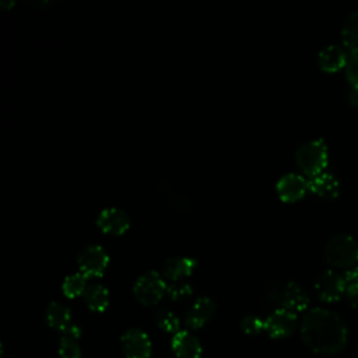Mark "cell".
Segmentation results:
<instances>
[{"mask_svg":"<svg viewBox=\"0 0 358 358\" xmlns=\"http://www.w3.org/2000/svg\"><path fill=\"white\" fill-rule=\"evenodd\" d=\"M299 333L303 344L316 354L336 355L348 340V330L343 317L331 309L316 306L305 312Z\"/></svg>","mask_w":358,"mask_h":358,"instance_id":"obj_1","label":"cell"},{"mask_svg":"<svg viewBox=\"0 0 358 358\" xmlns=\"http://www.w3.org/2000/svg\"><path fill=\"white\" fill-rule=\"evenodd\" d=\"M324 256L331 266L348 270L358 262V242L350 234H334L326 243Z\"/></svg>","mask_w":358,"mask_h":358,"instance_id":"obj_2","label":"cell"},{"mask_svg":"<svg viewBox=\"0 0 358 358\" xmlns=\"http://www.w3.org/2000/svg\"><path fill=\"white\" fill-rule=\"evenodd\" d=\"M298 166L309 176L324 171L329 161L327 144L322 137H315L303 141L295 151Z\"/></svg>","mask_w":358,"mask_h":358,"instance_id":"obj_3","label":"cell"},{"mask_svg":"<svg viewBox=\"0 0 358 358\" xmlns=\"http://www.w3.org/2000/svg\"><path fill=\"white\" fill-rule=\"evenodd\" d=\"M166 287L168 284L158 271L148 270L137 277L133 292L143 305H154L166 292Z\"/></svg>","mask_w":358,"mask_h":358,"instance_id":"obj_4","label":"cell"},{"mask_svg":"<svg viewBox=\"0 0 358 358\" xmlns=\"http://www.w3.org/2000/svg\"><path fill=\"white\" fill-rule=\"evenodd\" d=\"M270 294V301L275 302L278 308H284L294 313L305 310L309 303L305 289L295 281H287L277 291Z\"/></svg>","mask_w":358,"mask_h":358,"instance_id":"obj_5","label":"cell"},{"mask_svg":"<svg viewBox=\"0 0 358 358\" xmlns=\"http://www.w3.org/2000/svg\"><path fill=\"white\" fill-rule=\"evenodd\" d=\"M77 263L80 271L87 277H98L105 271L109 263V255L101 245L91 243L78 253Z\"/></svg>","mask_w":358,"mask_h":358,"instance_id":"obj_6","label":"cell"},{"mask_svg":"<svg viewBox=\"0 0 358 358\" xmlns=\"http://www.w3.org/2000/svg\"><path fill=\"white\" fill-rule=\"evenodd\" d=\"M296 327V313L284 308L273 309L264 319V331L271 338L288 337Z\"/></svg>","mask_w":358,"mask_h":358,"instance_id":"obj_7","label":"cell"},{"mask_svg":"<svg viewBox=\"0 0 358 358\" xmlns=\"http://www.w3.org/2000/svg\"><path fill=\"white\" fill-rule=\"evenodd\" d=\"M315 291L322 301L333 302L341 298L345 292V280L336 270H324L320 273L315 281Z\"/></svg>","mask_w":358,"mask_h":358,"instance_id":"obj_8","label":"cell"},{"mask_svg":"<svg viewBox=\"0 0 358 358\" xmlns=\"http://www.w3.org/2000/svg\"><path fill=\"white\" fill-rule=\"evenodd\" d=\"M122 350L126 358H150L151 340L145 331L138 327L126 330L120 338Z\"/></svg>","mask_w":358,"mask_h":358,"instance_id":"obj_9","label":"cell"},{"mask_svg":"<svg viewBox=\"0 0 358 358\" xmlns=\"http://www.w3.org/2000/svg\"><path fill=\"white\" fill-rule=\"evenodd\" d=\"M275 190L285 201H295L309 190L308 179L298 172H287L277 179Z\"/></svg>","mask_w":358,"mask_h":358,"instance_id":"obj_10","label":"cell"},{"mask_svg":"<svg viewBox=\"0 0 358 358\" xmlns=\"http://www.w3.org/2000/svg\"><path fill=\"white\" fill-rule=\"evenodd\" d=\"M96 225L108 234H123L129 225H130V218L127 213L116 206H109L105 207L99 211L96 217Z\"/></svg>","mask_w":358,"mask_h":358,"instance_id":"obj_11","label":"cell"},{"mask_svg":"<svg viewBox=\"0 0 358 358\" xmlns=\"http://www.w3.org/2000/svg\"><path fill=\"white\" fill-rule=\"evenodd\" d=\"M215 302L210 296H199L185 313V323L190 329L203 327L214 315Z\"/></svg>","mask_w":358,"mask_h":358,"instance_id":"obj_12","label":"cell"},{"mask_svg":"<svg viewBox=\"0 0 358 358\" xmlns=\"http://www.w3.org/2000/svg\"><path fill=\"white\" fill-rule=\"evenodd\" d=\"M172 352L176 358H201V344L199 338L189 330H179L172 337Z\"/></svg>","mask_w":358,"mask_h":358,"instance_id":"obj_13","label":"cell"},{"mask_svg":"<svg viewBox=\"0 0 358 358\" xmlns=\"http://www.w3.org/2000/svg\"><path fill=\"white\" fill-rule=\"evenodd\" d=\"M309 190L324 199H334L340 192V182L331 172L322 171L308 179Z\"/></svg>","mask_w":358,"mask_h":358,"instance_id":"obj_14","label":"cell"},{"mask_svg":"<svg viewBox=\"0 0 358 358\" xmlns=\"http://www.w3.org/2000/svg\"><path fill=\"white\" fill-rule=\"evenodd\" d=\"M347 52L344 48L336 43H330L323 46L317 53L319 66L326 71H336L345 66L347 62Z\"/></svg>","mask_w":358,"mask_h":358,"instance_id":"obj_15","label":"cell"},{"mask_svg":"<svg viewBox=\"0 0 358 358\" xmlns=\"http://www.w3.org/2000/svg\"><path fill=\"white\" fill-rule=\"evenodd\" d=\"M197 260L190 256H172L168 257L164 263V274L165 277L171 278L172 281L183 280L189 274H192L193 268L196 267Z\"/></svg>","mask_w":358,"mask_h":358,"instance_id":"obj_16","label":"cell"},{"mask_svg":"<svg viewBox=\"0 0 358 358\" xmlns=\"http://www.w3.org/2000/svg\"><path fill=\"white\" fill-rule=\"evenodd\" d=\"M46 322L52 329L63 333L73 324L71 312L62 302L52 301L46 308Z\"/></svg>","mask_w":358,"mask_h":358,"instance_id":"obj_17","label":"cell"},{"mask_svg":"<svg viewBox=\"0 0 358 358\" xmlns=\"http://www.w3.org/2000/svg\"><path fill=\"white\" fill-rule=\"evenodd\" d=\"M85 305L92 310H103L109 302V291L101 282H90L83 292Z\"/></svg>","mask_w":358,"mask_h":358,"instance_id":"obj_18","label":"cell"},{"mask_svg":"<svg viewBox=\"0 0 358 358\" xmlns=\"http://www.w3.org/2000/svg\"><path fill=\"white\" fill-rule=\"evenodd\" d=\"M341 39L350 52H358V8L345 15L341 25Z\"/></svg>","mask_w":358,"mask_h":358,"instance_id":"obj_19","label":"cell"},{"mask_svg":"<svg viewBox=\"0 0 358 358\" xmlns=\"http://www.w3.org/2000/svg\"><path fill=\"white\" fill-rule=\"evenodd\" d=\"M87 285H88L87 284V275L83 274L81 271H77V273H73V274L67 275L63 280L62 289H63V294L66 296L74 298V296L83 295V292L85 291Z\"/></svg>","mask_w":358,"mask_h":358,"instance_id":"obj_20","label":"cell"},{"mask_svg":"<svg viewBox=\"0 0 358 358\" xmlns=\"http://www.w3.org/2000/svg\"><path fill=\"white\" fill-rule=\"evenodd\" d=\"M155 320L159 329H162L166 333L176 334L180 329V320L179 317L168 308H159L155 312Z\"/></svg>","mask_w":358,"mask_h":358,"instance_id":"obj_21","label":"cell"},{"mask_svg":"<svg viewBox=\"0 0 358 358\" xmlns=\"http://www.w3.org/2000/svg\"><path fill=\"white\" fill-rule=\"evenodd\" d=\"M345 295L351 306L358 309V264L348 268L344 274Z\"/></svg>","mask_w":358,"mask_h":358,"instance_id":"obj_22","label":"cell"},{"mask_svg":"<svg viewBox=\"0 0 358 358\" xmlns=\"http://www.w3.org/2000/svg\"><path fill=\"white\" fill-rule=\"evenodd\" d=\"M77 340L70 336H62L59 344L60 358H81V348Z\"/></svg>","mask_w":358,"mask_h":358,"instance_id":"obj_23","label":"cell"},{"mask_svg":"<svg viewBox=\"0 0 358 358\" xmlns=\"http://www.w3.org/2000/svg\"><path fill=\"white\" fill-rule=\"evenodd\" d=\"M239 327L245 334L255 336L264 330V319L259 317L257 315H246L241 319Z\"/></svg>","mask_w":358,"mask_h":358,"instance_id":"obj_24","label":"cell"},{"mask_svg":"<svg viewBox=\"0 0 358 358\" xmlns=\"http://www.w3.org/2000/svg\"><path fill=\"white\" fill-rule=\"evenodd\" d=\"M192 292H193V288H192L190 282H187L185 280L171 281L166 287V294L172 299H185V298L190 296Z\"/></svg>","mask_w":358,"mask_h":358,"instance_id":"obj_25","label":"cell"},{"mask_svg":"<svg viewBox=\"0 0 358 358\" xmlns=\"http://www.w3.org/2000/svg\"><path fill=\"white\" fill-rule=\"evenodd\" d=\"M344 71L348 83L351 84V88H358V52H350Z\"/></svg>","mask_w":358,"mask_h":358,"instance_id":"obj_26","label":"cell"},{"mask_svg":"<svg viewBox=\"0 0 358 358\" xmlns=\"http://www.w3.org/2000/svg\"><path fill=\"white\" fill-rule=\"evenodd\" d=\"M171 204H172V207H173L175 210H178V211H187V210L190 208V201H189V199H187L185 194H179V193H176V194L172 196Z\"/></svg>","mask_w":358,"mask_h":358,"instance_id":"obj_27","label":"cell"},{"mask_svg":"<svg viewBox=\"0 0 358 358\" xmlns=\"http://www.w3.org/2000/svg\"><path fill=\"white\" fill-rule=\"evenodd\" d=\"M348 101H350L352 105L358 106V88H351V90L348 91Z\"/></svg>","mask_w":358,"mask_h":358,"instance_id":"obj_28","label":"cell"}]
</instances>
